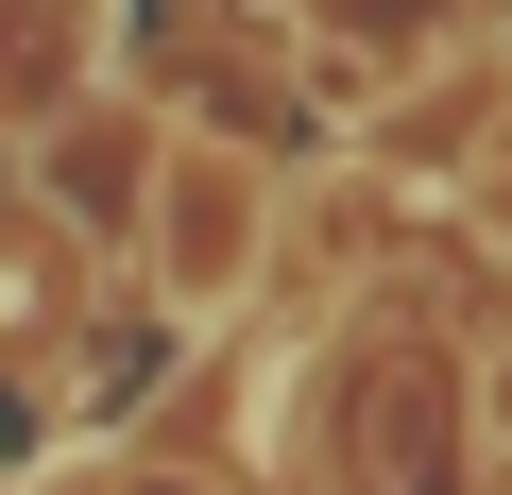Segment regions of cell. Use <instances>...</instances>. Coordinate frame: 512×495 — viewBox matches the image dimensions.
Instances as JSON below:
<instances>
[{"label": "cell", "instance_id": "2", "mask_svg": "<svg viewBox=\"0 0 512 495\" xmlns=\"http://www.w3.org/2000/svg\"><path fill=\"white\" fill-rule=\"evenodd\" d=\"M35 188L69 205V239H103V257H120V239L154 222V137H137L120 103H86V120H52V137H35Z\"/></svg>", "mask_w": 512, "mask_h": 495}, {"label": "cell", "instance_id": "3", "mask_svg": "<svg viewBox=\"0 0 512 495\" xmlns=\"http://www.w3.org/2000/svg\"><path fill=\"white\" fill-rule=\"evenodd\" d=\"M495 239H512V154H495Z\"/></svg>", "mask_w": 512, "mask_h": 495}, {"label": "cell", "instance_id": "1", "mask_svg": "<svg viewBox=\"0 0 512 495\" xmlns=\"http://www.w3.org/2000/svg\"><path fill=\"white\" fill-rule=\"evenodd\" d=\"M154 205H171V257H154V274H171L188 308H222V291L256 274V171H239V154H154Z\"/></svg>", "mask_w": 512, "mask_h": 495}, {"label": "cell", "instance_id": "4", "mask_svg": "<svg viewBox=\"0 0 512 495\" xmlns=\"http://www.w3.org/2000/svg\"><path fill=\"white\" fill-rule=\"evenodd\" d=\"M495 427H512V359H495Z\"/></svg>", "mask_w": 512, "mask_h": 495}]
</instances>
